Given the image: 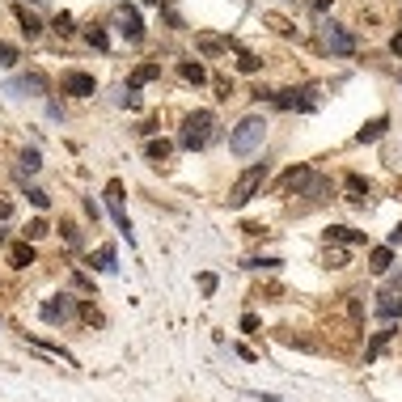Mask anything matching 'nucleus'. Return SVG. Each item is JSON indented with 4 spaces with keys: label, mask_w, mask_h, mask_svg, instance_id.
I'll list each match as a JSON object with an SVG mask.
<instances>
[{
    "label": "nucleus",
    "mask_w": 402,
    "mask_h": 402,
    "mask_svg": "<svg viewBox=\"0 0 402 402\" xmlns=\"http://www.w3.org/2000/svg\"><path fill=\"white\" fill-rule=\"evenodd\" d=\"M212 136H216V115L212 110H191L182 119V128H178V144L187 148V153H199Z\"/></svg>",
    "instance_id": "1"
},
{
    "label": "nucleus",
    "mask_w": 402,
    "mask_h": 402,
    "mask_svg": "<svg viewBox=\"0 0 402 402\" xmlns=\"http://www.w3.org/2000/svg\"><path fill=\"white\" fill-rule=\"evenodd\" d=\"M263 136H267V119H263V115H246L237 128L229 132V153L250 157L255 148H263Z\"/></svg>",
    "instance_id": "2"
},
{
    "label": "nucleus",
    "mask_w": 402,
    "mask_h": 402,
    "mask_svg": "<svg viewBox=\"0 0 402 402\" xmlns=\"http://www.w3.org/2000/svg\"><path fill=\"white\" fill-rule=\"evenodd\" d=\"M267 174H271V165H267V161H255V165H250L246 174H237V182L229 187V208H246L250 199H255V195L263 191Z\"/></svg>",
    "instance_id": "3"
},
{
    "label": "nucleus",
    "mask_w": 402,
    "mask_h": 402,
    "mask_svg": "<svg viewBox=\"0 0 402 402\" xmlns=\"http://www.w3.org/2000/svg\"><path fill=\"white\" fill-rule=\"evenodd\" d=\"M38 314H43V322H51V326H64V322H72L81 314V305L72 300L68 292H60V296H51V300H43L38 305Z\"/></svg>",
    "instance_id": "4"
},
{
    "label": "nucleus",
    "mask_w": 402,
    "mask_h": 402,
    "mask_svg": "<svg viewBox=\"0 0 402 402\" xmlns=\"http://www.w3.org/2000/svg\"><path fill=\"white\" fill-rule=\"evenodd\" d=\"M47 89H51V81H47L38 68H30V72H21V77L9 81V93H17V97H47Z\"/></svg>",
    "instance_id": "5"
},
{
    "label": "nucleus",
    "mask_w": 402,
    "mask_h": 402,
    "mask_svg": "<svg viewBox=\"0 0 402 402\" xmlns=\"http://www.w3.org/2000/svg\"><path fill=\"white\" fill-rule=\"evenodd\" d=\"M322 43L331 47L335 56H356V34L343 30L339 21H326V26H322Z\"/></svg>",
    "instance_id": "6"
},
{
    "label": "nucleus",
    "mask_w": 402,
    "mask_h": 402,
    "mask_svg": "<svg viewBox=\"0 0 402 402\" xmlns=\"http://www.w3.org/2000/svg\"><path fill=\"white\" fill-rule=\"evenodd\" d=\"M271 102L280 106V110H314V89H275L271 93Z\"/></svg>",
    "instance_id": "7"
},
{
    "label": "nucleus",
    "mask_w": 402,
    "mask_h": 402,
    "mask_svg": "<svg viewBox=\"0 0 402 402\" xmlns=\"http://www.w3.org/2000/svg\"><path fill=\"white\" fill-rule=\"evenodd\" d=\"M60 89L72 93V97H93V93H97V81L89 77V72H77V68H72V72H64V77H60Z\"/></svg>",
    "instance_id": "8"
},
{
    "label": "nucleus",
    "mask_w": 402,
    "mask_h": 402,
    "mask_svg": "<svg viewBox=\"0 0 402 402\" xmlns=\"http://www.w3.org/2000/svg\"><path fill=\"white\" fill-rule=\"evenodd\" d=\"M119 30H123V38H132V43L144 38V21H140V9H136V5H123V13H119Z\"/></svg>",
    "instance_id": "9"
},
{
    "label": "nucleus",
    "mask_w": 402,
    "mask_h": 402,
    "mask_svg": "<svg viewBox=\"0 0 402 402\" xmlns=\"http://www.w3.org/2000/svg\"><path fill=\"white\" fill-rule=\"evenodd\" d=\"M386 132H390V119H386V115H377V119H368L364 128L356 132V144H373V140H381Z\"/></svg>",
    "instance_id": "10"
},
{
    "label": "nucleus",
    "mask_w": 402,
    "mask_h": 402,
    "mask_svg": "<svg viewBox=\"0 0 402 402\" xmlns=\"http://www.w3.org/2000/svg\"><path fill=\"white\" fill-rule=\"evenodd\" d=\"M377 314H381L386 322H390V318H402V296H398L394 288H386V292H377Z\"/></svg>",
    "instance_id": "11"
},
{
    "label": "nucleus",
    "mask_w": 402,
    "mask_h": 402,
    "mask_svg": "<svg viewBox=\"0 0 402 402\" xmlns=\"http://www.w3.org/2000/svg\"><path fill=\"white\" fill-rule=\"evenodd\" d=\"M309 178H314V169H309V165H296V169H288V174H284L280 191H305V187H309Z\"/></svg>",
    "instance_id": "12"
},
{
    "label": "nucleus",
    "mask_w": 402,
    "mask_h": 402,
    "mask_svg": "<svg viewBox=\"0 0 402 402\" xmlns=\"http://www.w3.org/2000/svg\"><path fill=\"white\" fill-rule=\"evenodd\" d=\"M195 47H199V51H204V56H220V51H229V38H220V34H195Z\"/></svg>",
    "instance_id": "13"
},
{
    "label": "nucleus",
    "mask_w": 402,
    "mask_h": 402,
    "mask_svg": "<svg viewBox=\"0 0 402 402\" xmlns=\"http://www.w3.org/2000/svg\"><path fill=\"white\" fill-rule=\"evenodd\" d=\"M390 267H394V250H390V246H377L373 255H368V271H373V275H386Z\"/></svg>",
    "instance_id": "14"
},
{
    "label": "nucleus",
    "mask_w": 402,
    "mask_h": 402,
    "mask_svg": "<svg viewBox=\"0 0 402 402\" xmlns=\"http://www.w3.org/2000/svg\"><path fill=\"white\" fill-rule=\"evenodd\" d=\"M326 241H343V246H360V241H364V233H360V229H347V224H331V229H326Z\"/></svg>",
    "instance_id": "15"
},
{
    "label": "nucleus",
    "mask_w": 402,
    "mask_h": 402,
    "mask_svg": "<svg viewBox=\"0 0 402 402\" xmlns=\"http://www.w3.org/2000/svg\"><path fill=\"white\" fill-rule=\"evenodd\" d=\"M343 187H347L351 204H364V199H368V182L360 178V174H343Z\"/></svg>",
    "instance_id": "16"
},
{
    "label": "nucleus",
    "mask_w": 402,
    "mask_h": 402,
    "mask_svg": "<svg viewBox=\"0 0 402 402\" xmlns=\"http://www.w3.org/2000/svg\"><path fill=\"white\" fill-rule=\"evenodd\" d=\"M178 72H182V81H191V85H204V81H208V68L199 64V60H182Z\"/></svg>",
    "instance_id": "17"
},
{
    "label": "nucleus",
    "mask_w": 402,
    "mask_h": 402,
    "mask_svg": "<svg viewBox=\"0 0 402 402\" xmlns=\"http://www.w3.org/2000/svg\"><path fill=\"white\" fill-rule=\"evenodd\" d=\"M161 77V64H136V72H132V89H140V85H148V81H157Z\"/></svg>",
    "instance_id": "18"
},
{
    "label": "nucleus",
    "mask_w": 402,
    "mask_h": 402,
    "mask_svg": "<svg viewBox=\"0 0 402 402\" xmlns=\"http://www.w3.org/2000/svg\"><path fill=\"white\" fill-rule=\"evenodd\" d=\"M169 153H174V144H169V140H157V136H153V140L144 144V157H148V161H157V165H161Z\"/></svg>",
    "instance_id": "19"
},
{
    "label": "nucleus",
    "mask_w": 402,
    "mask_h": 402,
    "mask_svg": "<svg viewBox=\"0 0 402 402\" xmlns=\"http://www.w3.org/2000/svg\"><path fill=\"white\" fill-rule=\"evenodd\" d=\"M89 267H93V271H106V275H110V271L119 267V263H115V246H102V250H97V255L89 259Z\"/></svg>",
    "instance_id": "20"
},
{
    "label": "nucleus",
    "mask_w": 402,
    "mask_h": 402,
    "mask_svg": "<svg viewBox=\"0 0 402 402\" xmlns=\"http://www.w3.org/2000/svg\"><path fill=\"white\" fill-rule=\"evenodd\" d=\"M9 263H13L17 271H26V267L34 263V246H26V241H21V246H13V250H9Z\"/></svg>",
    "instance_id": "21"
},
{
    "label": "nucleus",
    "mask_w": 402,
    "mask_h": 402,
    "mask_svg": "<svg viewBox=\"0 0 402 402\" xmlns=\"http://www.w3.org/2000/svg\"><path fill=\"white\" fill-rule=\"evenodd\" d=\"M390 335H394V326H386V331H377V335H373V343H368V351H364V364H373L377 356H381V347L390 343Z\"/></svg>",
    "instance_id": "22"
},
{
    "label": "nucleus",
    "mask_w": 402,
    "mask_h": 402,
    "mask_svg": "<svg viewBox=\"0 0 402 402\" xmlns=\"http://www.w3.org/2000/svg\"><path fill=\"white\" fill-rule=\"evenodd\" d=\"M17 21H21V30H26V38L43 34V21H38V13H26V9H17Z\"/></svg>",
    "instance_id": "23"
},
{
    "label": "nucleus",
    "mask_w": 402,
    "mask_h": 402,
    "mask_svg": "<svg viewBox=\"0 0 402 402\" xmlns=\"http://www.w3.org/2000/svg\"><path fill=\"white\" fill-rule=\"evenodd\" d=\"M38 165H43V157H38V148H26V153H21V165H17V169H21V178H26V174H34Z\"/></svg>",
    "instance_id": "24"
},
{
    "label": "nucleus",
    "mask_w": 402,
    "mask_h": 402,
    "mask_svg": "<svg viewBox=\"0 0 402 402\" xmlns=\"http://www.w3.org/2000/svg\"><path fill=\"white\" fill-rule=\"evenodd\" d=\"M259 68H263V60L255 51H237V72H259Z\"/></svg>",
    "instance_id": "25"
},
{
    "label": "nucleus",
    "mask_w": 402,
    "mask_h": 402,
    "mask_svg": "<svg viewBox=\"0 0 402 402\" xmlns=\"http://www.w3.org/2000/svg\"><path fill=\"white\" fill-rule=\"evenodd\" d=\"M47 229H51V224H47L43 216H34V220L26 224V241H38V237H47Z\"/></svg>",
    "instance_id": "26"
},
{
    "label": "nucleus",
    "mask_w": 402,
    "mask_h": 402,
    "mask_svg": "<svg viewBox=\"0 0 402 402\" xmlns=\"http://www.w3.org/2000/svg\"><path fill=\"white\" fill-rule=\"evenodd\" d=\"M326 191H331V182H326V178H309V187L300 191V195H309V199H326Z\"/></svg>",
    "instance_id": "27"
},
{
    "label": "nucleus",
    "mask_w": 402,
    "mask_h": 402,
    "mask_svg": "<svg viewBox=\"0 0 402 402\" xmlns=\"http://www.w3.org/2000/svg\"><path fill=\"white\" fill-rule=\"evenodd\" d=\"M85 38L97 47V51H106V47H110V38H106V30H102V26H89V30H85Z\"/></svg>",
    "instance_id": "28"
},
{
    "label": "nucleus",
    "mask_w": 402,
    "mask_h": 402,
    "mask_svg": "<svg viewBox=\"0 0 402 402\" xmlns=\"http://www.w3.org/2000/svg\"><path fill=\"white\" fill-rule=\"evenodd\" d=\"M0 64H5V68L17 64V47H13V43H0Z\"/></svg>",
    "instance_id": "29"
},
{
    "label": "nucleus",
    "mask_w": 402,
    "mask_h": 402,
    "mask_svg": "<svg viewBox=\"0 0 402 402\" xmlns=\"http://www.w3.org/2000/svg\"><path fill=\"white\" fill-rule=\"evenodd\" d=\"M26 199H30L34 208H47V204H51V195H47V191H38V187H30V191H26Z\"/></svg>",
    "instance_id": "30"
},
{
    "label": "nucleus",
    "mask_w": 402,
    "mask_h": 402,
    "mask_svg": "<svg viewBox=\"0 0 402 402\" xmlns=\"http://www.w3.org/2000/svg\"><path fill=\"white\" fill-rule=\"evenodd\" d=\"M51 26H56L60 34H72V30H77V26H72V13H56V21H51Z\"/></svg>",
    "instance_id": "31"
},
{
    "label": "nucleus",
    "mask_w": 402,
    "mask_h": 402,
    "mask_svg": "<svg viewBox=\"0 0 402 402\" xmlns=\"http://www.w3.org/2000/svg\"><path fill=\"white\" fill-rule=\"evenodd\" d=\"M123 106H128V110H140V93L128 85V89H123Z\"/></svg>",
    "instance_id": "32"
},
{
    "label": "nucleus",
    "mask_w": 402,
    "mask_h": 402,
    "mask_svg": "<svg viewBox=\"0 0 402 402\" xmlns=\"http://www.w3.org/2000/svg\"><path fill=\"white\" fill-rule=\"evenodd\" d=\"M199 292H208V296L216 292V275H212V271H204V275H199Z\"/></svg>",
    "instance_id": "33"
},
{
    "label": "nucleus",
    "mask_w": 402,
    "mask_h": 402,
    "mask_svg": "<svg viewBox=\"0 0 402 402\" xmlns=\"http://www.w3.org/2000/svg\"><path fill=\"white\" fill-rule=\"evenodd\" d=\"M60 229H64V237H68V246H81V233H77V224H68V220H64V224H60Z\"/></svg>",
    "instance_id": "34"
},
{
    "label": "nucleus",
    "mask_w": 402,
    "mask_h": 402,
    "mask_svg": "<svg viewBox=\"0 0 402 402\" xmlns=\"http://www.w3.org/2000/svg\"><path fill=\"white\" fill-rule=\"evenodd\" d=\"M326 267H347V255L343 250H331V255H326Z\"/></svg>",
    "instance_id": "35"
},
{
    "label": "nucleus",
    "mask_w": 402,
    "mask_h": 402,
    "mask_svg": "<svg viewBox=\"0 0 402 402\" xmlns=\"http://www.w3.org/2000/svg\"><path fill=\"white\" fill-rule=\"evenodd\" d=\"M81 318H85V322H93V326H102V314H97L93 305H81Z\"/></svg>",
    "instance_id": "36"
},
{
    "label": "nucleus",
    "mask_w": 402,
    "mask_h": 402,
    "mask_svg": "<svg viewBox=\"0 0 402 402\" xmlns=\"http://www.w3.org/2000/svg\"><path fill=\"white\" fill-rule=\"evenodd\" d=\"M241 331H246V335H255V331H259V318H255V314H246V318H241Z\"/></svg>",
    "instance_id": "37"
},
{
    "label": "nucleus",
    "mask_w": 402,
    "mask_h": 402,
    "mask_svg": "<svg viewBox=\"0 0 402 402\" xmlns=\"http://www.w3.org/2000/svg\"><path fill=\"white\" fill-rule=\"evenodd\" d=\"M386 246H390V250L402 246V224H394V229H390V241H386Z\"/></svg>",
    "instance_id": "38"
},
{
    "label": "nucleus",
    "mask_w": 402,
    "mask_h": 402,
    "mask_svg": "<svg viewBox=\"0 0 402 402\" xmlns=\"http://www.w3.org/2000/svg\"><path fill=\"white\" fill-rule=\"evenodd\" d=\"M9 216H13V199L0 195V220H9Z\"/></svg>",
    "instance_id": "39"
},
{
    "label": "nucleus",
    "mask_w": 402,
    "mask_h": 402,
    "mask_svg": "<svg viewBox=\"0 0 402 402\" xmlns=\"http://www.w3.org/2000/svg\"><path fill=\"white\" fill-rule=\"evenodd\" d=\"M229 93H233V85H229V81L220 77V81H216V97H229Z\"/></svg>",
    "instance_id": "40"
},
{
    "label": "nucleus",
    "mask_w": 402,
    "mask_h": 402,
    "mask_svg": "<svg viewBox=\"0 0 402 402\" xmlns=\"http://www.w3.org/2000/svg\"><path fill=\"white\" fill-rule=\"evenodd\" d=\"M390 51H394V56H402V30H398V34L390 38Z\"/></svg>",
    "instance_id": "41"
},
{
    "label": "nucleus",
    "mask_w": 402,
    "mask_h": 402,
    "mask_svg": "<svg viewBox=\"0 0 402 402\" xmlns=\"http://www.w3.org/2000/svg\"><path fill=\"white\" fill-rule=\"evenodd\" d=\"M314 9H318V13H326V9H331V0H314Z\"/></svg>",
    "instance_id": "42"
},
{
    "label": "nucleus",
    "mask_w": 402,
    "mask_h": 402,
    "mask_svg": "<svg viewBox=\"0 0 402 402\" xmlns=\"http://www.w3.org/2000/svg\"><path fill=\"white\" fill-rule=\"evenodd\" d=\"M263 402H284V398H275V394H263Z\"/></svg>",
    "instance_id": "43"
},
{
    "label": "nucleus",
    "mask_w": 402,
    "mask_h": 402,
    "mask_svg": "<svg viewBox=\"0 0 402 402\" xmlns=\"http://www.w3.org/2000/svg\"><path fill=\"white\" fill-rule=\"evenodd\" d=\"M144 5H157V0H144Z\"/></svg>",
    "instance_id": "44"
},
{
    "label": "nucleus",
    "mask_w": 402,
    "mask_h": 402,
    "mask_svg": "<svg viewBox=\"0 0 402 402\" xmlns=\"http://www.w3.org/2000/svg\"><path fill=\"white\" fill-rule=\"evenodd\" d=\"M398 81H402V77H398Z\"/></svg>",
    "instance_id": "45"
}]
</instances>
